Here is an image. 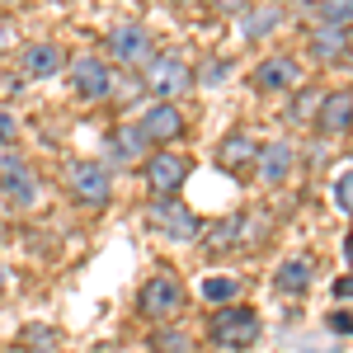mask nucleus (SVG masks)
Returning <instances> with one entry per match:
<instances>
[{
    "label": "nucleus",
    "mask_w": 353,
    "mask_h": 353,
    "mask_svg": "<svg viewBox=\"0 0 353 353\" xmlns=\"http://www.w3.org/2000/svg\"><path fill=\"white\" fill-rule=\"evenodd\" d=\"M184 301H189L184 278L174 269H156L141 283V292H137V311H141L151 325H174V321L184 316Z\"/></svg>",
    "instance_id": "nucleus-1"
},
{
    "label": "nucleus",
    "mask_w": 353,
    "mask_h": 353,
    "mask_svg": "<svg viewBox=\"0 0 353 353\" xmlns=\"http://www.w3.org/2000/svg\"><path fill=\"white\" fill-rule=\"evenodd\" d=\"M141 85H146V99H161V104H179L198 85V71L189 66V57L179 52H156L151 66L141 71Z\"/></svg>",
    "instance_id": "nucleus-2"
},
{
    "label": "nucleus",
    "mask_w": 353,
    "mask_h": 353,
    "mask_svg": "<svg viewBox=\"0 0 353 353\" xmlns=\"http://www.w3.org/2000/svg\"><path fill=\"white\" fill-rule=\"evenodd\" d=\"M146 231L165 245H193L203 236V221L193 217V208L174 193V198H156L146 208Z\"/></svg>",
    "instance_id": "nucleus-3"
},
{
    "label": "nucleus",
    "mask_w": 353,
    "mask_h": 353,
    "mask_svg": "<svg viewBox=\"0 0 353 353\" xmlns=\"http://www.w3.org/2000/svg\"><path fill=\"white\" fill-rule=\"evenodd\" d=\"M0 198H5V208H14V212H33L38 198H43V179H38V170L19 156V146L0 151Z\"/></svg>",
    "instance_id": "nucleus-4"
},
{
    "label": "nucleus",
    "mask_w": 353,
    "mask_h": 353,
    "mask_svg": "<svg viewBox=\"0 0 353 353\" xmlns=\"http://www.w3.org/2000/svg\"><path fill=\"white\" fill-rule=\"evenodd\" d=\"M259 311L254 306H245V301H231V306H217V316H212V325H208V334H212V344L226 353H245L254 349V339H259Z\"/></svg>",
    "instance_id": "nucleus-5"
},
{
    "label": "nucleus",
    "mask_w": 353,
    "mask_h": 353,
    "mask_svg": "<svg viewBox=\"0 0 353 353\" xmlns=\"http://www.w3.org/2000/svg\"><path fill=\"white\" fill-rule=\"evenodd\" d=\"M66 193L76 208H90L99 212L113 198V174L104 161H66Z\"/></svg>",
    "instance_id": "nucleus-6"
},
{
    "label": "nucleus",
    "mask_w": 353,
    "mask_h": 353,
    "mask_svg": "<svg viewBox=\"0 0 353 353\" xmlns=\"http://www.w3.org/2000/svg\"><path fill=\"white\" fill-rule=\"evenodd\" d=\"M109 57L118 71H146L151 57H156V38L141 19H123L109 28Z\"/></svg>",
    "instance_id": "nucleus-7"
},
{
    "label": "nucleus",
    "mask_w": 353,
    "mask_h": 353,
    "mask_svg": "<svg viewBox=\"0 0 353 353\" xmlns=\"http://www.w3.org/2000/svg\"><path fill=\"white\" fill-rule=\"evenodd\" d=\"M189 174H193V156L174 151V146H156L146 156V165H141V179H146V189L156 193V198H174L189 184Z\"/></svg>",
    "instance_id": "nucleus-8"
},
{
    "label": "nucleus",
    "mask_w": 353,
    "mask_h": 353,
    "mask_svg": "<svg viewBox=\"0 0 353 353\" xmlns=\"http://www.w3.org/2000/svg\"><path fill=\"white\" fill-rule=\"evenodd\" d=\"M66 85L76 104H104L113 94V66L104 57H76L66 61Z\"/></svg>",
    "instance_id": "nucleus-9"
},
{
    "label": "nucleus",
    "mask_w": 353,
    "mask_h": 353,
    "mask_svg": "<svg viewBox=\"0 0 353 353\" xmlns=\"http://www.w3.org/2000/svg\"><path fill=\"white\" fill-rule=\"evenodd\" d=\"M250 85L259 94H297L301 90V61L288 52H269L254 71H250Z\"/></svg>",
    "instance_id": "nucleus-10"
},
{
    "label": "nucleus",
    "mask_w": 353,
    "mask_h": 353,
    "mask_svg": "<svg viewBox=\"0 0 353 353\" xmlns=\"http://www.w3.org/2000/svg\"><path fill=\"white\" fill-rule=\"evenodd\" d=\"M156 146H151V137L141 132V123H118L109 137H104V156H109L113 170H123V165H146Z\"/></svg>",
    "instance_id": "nucleus-11"
},
{
    "label": "nucleus",
    "mask_w": 353,
    "mask_h": 353,
    "mask_svg": "<svg viewBox=\"0 0 353 353\" xmlns=\"http://www.w3.org/2000/svg\"><path fill=\"white\" fill-rule=\"evenodd\" d=\"M141 132L151 137V146H174L179 137L189 132V118H184V109L179 104H161V99H151L146 109H141Z\"/></svg>",
    "instance_id": "nucleus-12"
},
{
    "label": "nucleus",
    "mask_w": 353,
    "mask_h": 353,
    "mask_svg": "<svg viewBox=\"0 0 353 353\" xmlns=\"http://www.w3.org/2000/svg\"><path fill=\"white\" fill-rule=\"evenodd\" d=\"M292 170H297V146L283 137V141H269V146H259V165H254V179L264 184V189H278V184H288L292 179Z\"/></svg>",
    "instance_id": "nucleus-13"
},
{
    "label": "nucleus",
    "mask_w": 353,
    "mask_h": 353,
    "mask_svg": "<svg viewBox=\"0 0 353 353\" xmlns=\"http://www.w3.org/2000/svg\"><path fill=\"white\" fill-rule=\"evenodd\" d=\"M321 137H349L353 132V90H325L321 109H316V123H311Z\"/></svg>",
    "instance_id": "nucleus-14"
},
{
    "label": "nucleus",
    "mask_w": 353,
    "mask_h": 353,
    "mask_svg": "<svg viewBox=\"0 0 353 353\" xmlns=\"http://www.w3.org/2000/svg\"><path fill=\"white\" fill-rule=\"evenodd\" d=\"M217 165L226 170V174H236V179H245V174H254V165H259V141L250 132H226L217 141Z\"/></svg>",
    "instance_id": "nucleus-15"
},
{
    "label": "nucleus",
    "mask_w": 353,
    "mask_h": 353,
    "mask_svg": "<svg viewBox=\"0 0 353 353\" xmlns=\"http://www.w3.org/2000/svg\"><path fill=\"white\" fill-rule=\"evenodd\" d=\"M66 71V52L57 43H28L19 52V81H52Z\"/></svg>",
    "instance_id": "nucleus-16"
},
{
    "label": "nucleus",
    "mask_w": 353,
    "mask_h": 353,
    "mask_svg": "<svg viewBox=\"0 0 353 353\" xmlns=\"http://www.w3.org/2000/svg\"><path fill=\"white\" fill-rule=\"evenodd\" d=\"M306 52H311V61H321V66H334L339 57H349V28L311 24V33H306Z\"/></svg>",
    "instance_id": "nucleus-17"
},
{
    "label": "nucleus",
    "mask_w": 353,
    "mask_h": 353,
    "mask_svg": "<svg viewBox=\"0 0 353 353\" xmlns=\"http://www.w3.org/2000/svg\"><path fill=\"white\" fill-rule=\"evenodd\" d=\"M311 278H316V264H311L306 254H292V259H283L278 273H273V292H283V297H301V292L311 288Z\"/></svg>",
    "instance_id": "nucleus-18"
},
{
    "label": "nucleus",
    "mask_w": 353,
    "mask_h": 353,
    "mask_svg": "<svg viewBox=\"0 0 353 353\" xmlns=\"http://www.w3.org/2000/svg\"><path fill=\"white\" fill-rule=\"evenodd\" d=\"M278 24H283V10H278V5H245L241 10V38L245 43H264V38H273Z\"/></svg>",
    "instance_id": "nucleus-19"
},
{
    "label": "nucleus",
    "mask_w": 353,
    "mask_h": 353,
    "mask_svg": "<svg viewBox=\"0 0 353 353\" xmlns=\"http://www.w3.org/2000/svg\"><path fill=\"white\" fill-rule=\"evenodd\" d=\"M269 231H273V217L264 212V208L236 212V250H259V245L269 241Z\"/></svg>",
    "instance_id": "nucleus-20"
},
{
    "label": "nucleus",
    "mask_w": 353,
    "mask_h": 353,
    "mask_svg": "<svg viewBox=\"0 0 353 353\" xmlns=\"http://www.w3.org/2000/svg\"><path fill=\"white\" fill-rule=\"evenodd\" d=\"M203 297L212 301V306L241 301V278H231V273H208V278H203Z\"/></svg>",
    "instance_id": "nucleus-21"
},
{
    "label": "nucleus",
    "mask_w": 353,
    "mask_h": 353,
    "mask_svg": "<svg viewBox=\"0 0 353 353\" xmlns=\"http://www.w3.org/2000/svg\"><path fill=\"white\" fill-rule=\"evenodd\" d=\"M311 24L349 28L353 24V0H316V5H311Z\"/></svg>",
    "instance_id": "nucleus-22"
},
{
    "label": "nucleus",
    "mask_w": 353,
    "mask_h": 353,
    "mask_svg": "<svg viewBox=\"0 0 353 353\" xmlns=\"http://www.w3.org/2000/svg\"><path fill=\"white\" fill-rule=\"evenodd\" d=\"M203 245H208L212 254H226V250H236V217L212 221V226L203 231Z\"/></svg>",
    "instance_id": "nucleus-23"
},
{
    "label": "nucleus",
    "mask_w": 353,
    "mask_h": 353,
    "mask_svg": "<svg viewBox=\"0 0 353 353\" xmlns=\"http://www.w3.org/2000/svg\"><path fill=\"white\" fill-rule=\"evenodd\" d=\"M156 353H193V339L174 325H156Z\"/></svg>",
    "instance_id": "nucleus-24"
},
{
    "label": "nucleus",
    "mask_w": 353,
    "mask_h": 353,
    "mask_svg": "<svg viewBox=\"0 0 353 353\" xmlns=\"http://www.w3.org/2000/svg\"><path fill=\"white\" fill-rule=\"evenodd\" d=\"M321 99H325V90H306V94H301L297 90V99H292V118H311V123H316V109H321Z\"/></svg>",
    "instance_id": "nucleus-25"
},
{
    "label": "nucleus",
    "mask_w": 353,
    "mask_h": 353,
    "mask_svg": "<svg viewBox=\"0 0 353 353\" xmlns=\"http://www.w3.org/2000/svg\"><path fill=\"white\" fill-rule=\"evenodd\" d=\"M334 208L353 217V170H344V174L334 179Z\"/></svg>",
    "instance_id": "nucleus-26"
},
{
    "label": "nucleus",
    "mask_w": 353,
    "mask_h": 353,
    "mask_svg": "<svg viewBox=\"0 0 353 353\" xmlns=\"http://www.w3.org/2000/svg\"><path fill=\"white\" fill-rule=\"evenodd\" d=\"M10 146H19V118L0 109V151H10Z\"/></svg>",
    "instance_id": "nucleus-27"
},
{
    "label": "nucleus",
    "mask_w": 353,
    "mask_h": 353,
    "mask_svg": "<svg viewBox=\"0 0 353 353\" xmlns=\"http://www.w3.org/2000/svg\"><path fill=\"white\" fill-rule=\"evenodd\" d=\"M24 344H43V349H52V344H57V330H48V325H28V330H24Z\"/></svg>",
    "instance_id": "nucleus-28"
},
{
    "label": "nucleus",
    "mask_w": 353,
    "mask_h": 353,
    "mask_svg": "<svg viewBox=\"0 0 353 353\" xmlns=\"http://www.w3.org/2000/svg\"><path fill=\"white\" fill-rule=\"evenodd\" d=\"M221 76H231V61H208V71L198 76V85H217Z\"/></svg>",
    "instance_id": "nucleus-29"
},
{
    "label": "nucleus",
    "mask_w": 353,
    "mask_h": 353,
    "mask_svg": "<svg viewBox=\"0 0 353 353\" xmlns=\"http://www.w3.org/2000/svg\"><path fill=\"white\" fill-rule=\"evenodd\" d=\"M330 330H334V334H353V321L344 311H334V316H330Z\"/></svg>",
    "instance_id": "nucleus-30"
},
{
    "label": "nucleus",
    "mask_w": 353,
    "mask_h": 353,
    "mask_svg": "<svg viewBox=\"0 0 353 353\" xmlns=\"http://www.w3.org/2000/svg\"><path fill=\"white\" fill-rule=\"evenodd\" d=\"M250 0H212V10H221V14H241Z\"/></svg>",
    "instance_id": "nucleus-31"
},
{
    "label": "nucleus",
    "mask_w": 353,
    "mask_h": 353,
    "mask_svg": "<svg viewBox=\"0 0 353 353\" xmlns=\"http://www.w3.org/2000/svg\"><path fill=\"white\" fill-rule=\"evenodd\" d=\"M19 76H5V66H0V94H19Z\"/></svg>",
    "instance_id": "nucleus-32"
},
{
    "label": "nucleus",
    "mask_w": 353,
    "mask_h": 353,
    "mask_svg": "<svg viewBox=\"0 0 353 353\" xmlns=\"http://www.w3.org/2000/svg\"><path fill=\"white\" fill-rule=\"evenodd\" d=\"M339 297H353V273L349 278H334V301Z\"/></svg>",
    "instance_id": "nucleus-33"
},
{
    "label": "nucleus",
    "mask_w": 353,
    "mask_h": 353,
    "mask_svg": "<svg viewBox=\"0 0 353 353\" xmlns=\"http://www.w3.org/2000/svg\"><path fill=\"white\" fill-rule=\"evenodd\" d=\"M10 38H14V28H10V19H0V48H5Z\"/></svg>",
    "instance_id": "nucleus-34"
},
{
    "label": "nucleus",
    "mask_w": 353,
    "mask_h": 353,
    "mask_svg": "<svg viewBox=\"0 0 353 353\" xmlns=\"http://www.w3.org/2000/svg\"><path fill=\"white\" fill-rule=\"evenodd\" d=\"M344 259H349V264H353V231H349V236H344Z\"/></svg>",
    "instance_id": "nucleus-35"
},
{
    "label": "nucleus",
    "mask_w": 353,
    "mask_h": 353,
    "mask_svg": "<svg viewBox=\"0 0 353 353\" xmlns=\"http://www.w3.org/2000/svg\"><path fill=\"white\" fill-rule=\"evenodd\" d=\"M5 283H10V269H5V264H0V292H5Z\"/></svg>",
    "instance_id": "nucleus-36"
},
{
    "label": "nucleus",
    "mask_w": 353,
    "mask_h": 353,
    "mask_svg": "<svg viewBox=\"0 0 353 353\" xmlns=\"http://www.w3.org/2000/svg\"><path fill=\"white\" fill-rule=\"evenodd\" d=\"M283 5H297V10H301V5H316V0H283Z\"/></svg>",
    "instance_id": "nucleus-37"
},
{
    "label": "nucleus",
    "mask_w": 353,
    "mask_h": 353,
    "mask_svg": "<svg viewBox=\"0 0 353 353\" xmlns=\"http://www.w3.org/2000/svg\"><path fill=\"white\" fill-rule=\"evenodd\" d=\"M349 57H353V24H349Z\"/></svg>",
    "instance_id": "nucleus-38"
},
{
    "label": "nucleus",
    "mask_w": 353,
    "mask_h": 353,
    "mask_svg": "<svg viewBox=\"0 0 353 353\" xmlns=\"http://www.w3.org/2000/svg\"><path fill=\"white\" fill-rule=\"evenodd\" d=\"M10 5H14V0H0V10H10Z\"/></svg>",
    "instance_id": "nucleus-39"
},
{
    "label": "nucleus",
    "mask_w": 353,
    "mask_h": 353,
    "mask_svg": "<svg viewBox=\"0 0 353 353\" xmlns=\"http://www.w3.org/2000/svg\"><path fill=\"white\" fill-rule=\"evenodd\" d=\"M0 241H5V217H0Z\"/></svg>",
    "instance_id": "nucleus-40"
},
{
    "label": "nucleus",
    "mask_w": 353,
    "mask_h": 353,
    "mask_svg": "<svg viewBox=\"0 0 353 353\" xmlns=\"http://www.w3.org/2000/svg\"><path fill=\"white\" fill-rule=\"evenodd\" d=\"M10 353H28V349H10Z\"/></svg>",
    "instance_id": "nucleus-41"
}]
</instances>
